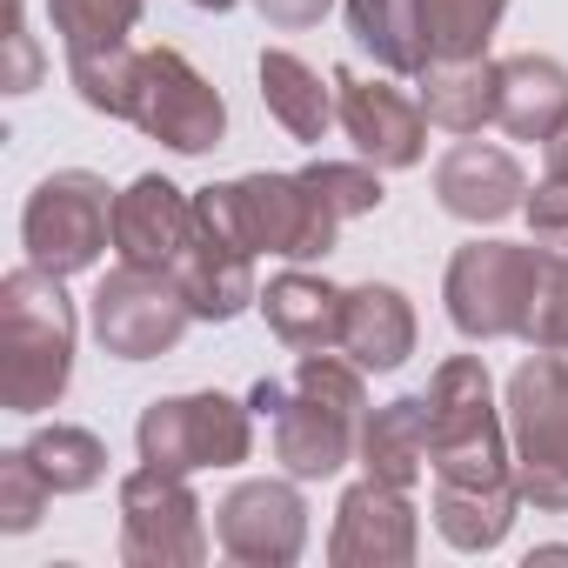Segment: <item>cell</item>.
I'll list each match as a JSON object with an SVG mask.
<instances>
[{"label": "cell", "mask_w": 568, "mask_h": 568, "mask_svg": "<svg viewBox=\"0 0 568 568\" xmlns=\"http://www.w3.org/2000/svg\"><path fill=\"white\" fill-rule=\"evenodd\" d=\"M68 274L14 267L0 281V402L14 415H41L74 382V302Z\"/></svg>", "instance_id": "cell-1"}, {"label": "cell", "mask_w": 568, "mask_h": 568, "mask_svg": "<svg viewBox=\"0 0 568 568\" xmlns=\"http://www.w3.org/2000/svg\"><path fill=\"white\" fill-rule=\"evenodd\" d=\"M194 214L234 247L281 254V261H322L342 234V214L308 187V174H241V181L201 187Z\"/></svg>", "instance_id": "cell-2"}, {"label": "cell", "mask_w": 568, "mask_h": 568, "mask_svg": "<svg viewBox=\"0 0 568 568\" xmlns=\"http://www.w3.org/2000/svg\"><path fill=\"white\" fill-rule=\"evenodd\" d=\"M541 281H548V247L541 241H462L448 274H442V302H448L455 335H468V342H528Z\"/></svg>", "instance_id": "cell-3"}, {"label": "cell", "mask_w": 568, "mask_h": 568, "mask_svg": "<svg viewBox=\"0 0 568 568\" xmlns=\"http://www.w3.org/2000/svg\"><path fill=\"white\" fill-rule=\"evenodd\" d=\"M428 415H435V481H462V488L515 481L508 415L495 408V382L481 355H448L435 368Z\"/></svg>", "instance_id": "cell-4"}, {"label": "cell", "mask_w": 568, "mask_h": 568, "mask_svg": "<svg viewBox=\"0 0 568 568\" xmlns=\"http://www.w3.org/2000/svg\"><path fill=\"white\" fill-rule=\"evenodd\" d=\"M508 448H515V495L521 508L561 515L568 508V362L535 348L508 375Z\"/></svg>", "instance_id": "cell-5"}, {"label": "cell", "mask_w": 568, "mask_h": 568, "mask_svg": "<svg viewBox=\"0 0 568 568\" xmlns=\"http://www.w3.org/2000/svg\"><path fill=\"white\" fill-rule=\"evenodd\" d=\"M21 247L48 274H88L114 247V187L88 168L48 174L21 207Z\"/></svg>", "instance_id": "cell-6"}, {"label": "cell", "mask_w": 568, "mask_h": 568, "mask_svg": "<svg viewBox=\"0 0 568 568\" xmlns=\"http://www.w3.org/2000/svg\"><path fill=\"white\" fill-rule=\"evenodd\" d=\"M134 448L148 468L194 475V468H234L254 448V408L234 395H168L148 402L134 422Z\"/></svg>", "instance_id": "cell-7"}, {"label": "cell", "mask_w": 568, "mask_h": 568, "mask_svg": "<svg viewBox=\"0 0 568 568\" xmlns=\"http://www.w3.org/2000/svg\"><path fill=\"white\" fill-rule=\"evenodd\" d=\"M88 315H94V342L114 362H154L194 328V308L181 295V281L161 274V267H134V261H114L94 281Z\"/></svg>", "instance_id": "cell-8"}, {"label": "cell", "mask_w": 568, "mask_h": 568, "mask_svg": "<svg viewBox=\"0 0 568 568\" xmlns=\"http://www.w3.org/2000/svg\"><path fill=\"white\" fill-rule=\"evenodd\" d=\"M134 128L161 148H174V154H207L227 134V101L181 48H141Z\"/></svg>", "instance_id": "cell-9"}, {"label": "cell", "mask_w": 568, "mask_h": 568, "mask_svg": "<svg viewBox=\"0 0 568 568\" xmlns=\"http://www.w3.org/2000/svg\"><path fill=\"white\" fill-rule=\"evenodd\" d=\"M121 561L134 568H194L207 561V528L187 475L168 468H134L121 475Z\"/></svg>", "instance_id": "cell-10"}, {"label": "cell", "mask_w": 568, "mask_h": 568, "mask_svg": "<svg viewBox=\"0 0 568 568\" xmlns=\"http://www.w3.org/2000/svg\"><path fill=\"white\" fill-rule=\"evenodd\" d=\"M214 541L227 561H247V568H288L302 548H308V501L288 481H234L214 508Z\"/></svg>", "instance_id": "cell-11"}, {"label": "cell", "mask_w": 568, "mask_h": 568, "mask_svg": "<svg viewBox=\"0 0 568 568\" xmlns=\"http://www.w3.org/2000/svg\"><path fill=\"white\" fill-rule=\"evenodd\" d=\"M335 108H342V134L355 141L362 161H375L382 174H402L428 154V114L415 94L388 88V81H368L355 68H335Z\"/></svg>", "instance_id": "cell-12"}, {"label": "cell", "mask_w": 568, "mask_h": 568, "mask_svg": "<svg viewBox=\"0 0 568 568\" xmlns=\"http://www.w3.org/2000/svg\"><path fill=\"white\" fill-rule=\"evenodd\" d=\"M415 548H422V521H415L408 488H388V481L362 475L335 501V535H328L335 568H408Z\"/></svg>", "instance_id": "cell-13"}, {"label": "cell", "mask_w": 568, "mask_h": 568, "mask_svg": "<svg viewBox=\"0 0 568 568\" xmlns=\"http://www.w3.org/2000/svg\"><path fill=\"white\" fill-rule=\"evenodd\" d=\"M435 201H442V214H455V221H468V227H488V221L521 214L528 181H521V161H515L508 148L462 134V141L435 161Z\"/></svg>", "instance_id": "cell-14"}, {"label": "cell", "mask_w": 568, "mask_h": 568, "mask_svg": "<svg viewBox=\"0 0 568 568\" xmlns=\"http://www.w3.org/2000/svg\"><path fill=\"white\" fill-rule=\"evenodd\" d=\"M187 234H194V194H181L168 174H141L114 194V254L121 261L174 274Z\"/></svg>", "instance_id": "cell-15"}, {"label": "cell", "mask_w": 568, "mask_h": 568, "mask_svg": "<svg viewBox=\"0 0 568 568\" xmlns=\"http://www.w3.org/2000/svg\"><path fill=\"white\" fill-rule=\"evenodd\" d=\"M174 281H181L194 322H234V315H247L261 302V288H254V254L234 247L227 234L201 227V214H194V234H187V247L174 261Z\"/></svg>", "instance_id": "cell-16"}, {"label": "cell", "mask_w": 568, "mask_h": 568, "mask_svg": "<svg viewBox=\"0 0 568 568\" xmlns=\"http://www.w3.org/2000/svg\"><path fill=\"white\" fill-rule=\"evenodd\" d=\"M495 128L508 141H555L568 128V68L555 54L495 61Z\"/></svg>", "instance_id": "cell-17"}, {"label": "cell", "mask_w": 568, "mask_h": 568, "mask_svg": "<svg viewBox=\"0 0 568 568\" xmlns=\"http://www.w3.org/2000/svg\"><path fill=\"white\" fill-rule=\"evenodd\" d=\"M355 448H362V422L328 408V402H315V395H302V388L288 395V408L274 415V462L288 468L295 481L342 475L355 462Z\"/></svg>", "instance_id": "cell-18"}, {"label": "cell", "mask_w": 568, "mask_h": 568, "mask_svg": "<svg viewBox=\"0 0 568 568\" xmlns=\"http://www.w3.org/2000/svg\"><path fill=\"white\" fill-rule=\"evenodd\" d=\"M342 308H348V288L308 274V267H288L267 281L261 295V315H267V335L295 355H322V348H342Z\"/></svg>", "instance_id": "cell-19"}, {"label": "cell", "mask_w": 568, "mask_h": 568, "mask_svg": "<svg viewBox=\"0 0 568 568\" xmlns=\"http://www.w3.org/2000/svg\"><path fill=\"white\" fill-rule=\"evenodd\" d=\"M355 462L375 481H388V488H415L435 468V415H428V395H402V402L368 408Z\"/></svg>", "instance_id": "cell-20"}, {"label": "cell", "mask_w": 568, "mask_h": 568, "mask_svg": "<svg viewBox=\"0 0 568 568\" xmlns=\"http://www.w3.org/2000/svg\"><path fill=\"white\" fill-rule=\"evenodd\" d=\"M342 355L362 362L368 375H388L415 355V308L402 288L388 281H362L348 288V308H342Z\"/></svg>", "instance_id": "cell-21"}, {"label": "cell", "mask_w": 568, "mask_h": 568, "mask_svg": "<svg viewBox=\"0 0 568 568\" xmlns=\"http://www.w3.org/2000/svg\"><path fill=\"white\" fill-rule=\"evenodd\" d=\"M261 101H267V114L288 128L295 141H328V128L342 121L335 81L322 88V74L302 54H288V48H267L261 54Z\"/></svg>", "instance_id": "cell-22"}, {"label": "cell", "mask_w": 568, "mask_h": 568, "mask_svg": "<svg viewBox=\"0 0 568 568\" xmlns=\"http://www.w3.org/2000/svg\"><path fill=\"white\" fill-rule=\"evenodd\" d=\"M415 101H422L428 128L481 134L495 121V61L488 54H475V61H428L415 74Z\"/></svg>", "instance_id": "cell-23"}, {"label": "cell", "mask_w": 568, "mask_h": 568, "mask_svg": "<svg viewBox=\"0 0 568 568\" xmlns=\"http://www.w3.org/2000/svg\"><path fill=\"white\" fill-rule=\"evenodd\" d=\"M515 508H521L515 481H501V488L435 481V528H442V541L462 548V555H488V548H501L508 528H515Z\"/></svg>", "instance_id": "cell-24"}, {"label": "cell", "mask_w": 568, "mask_h": 568, "mask_svg": "<svg viewBox=\"0 0 568 568\" xmlns=\"http://www.w3.org/2000/svg\"><path fill=\"white\" fill-rule=\"evenodd\" d=\"M355 41L375 54L388 74H422L428 68V34H422V0H342Z\"/></svg>", "instance_id": "cell-25"}, {"label": "cell", "mask_w": 568, "mask_h": 568, "mask_svg": "<svg viewBox=\"0 0 568 568\" xmlns=\"http://www.w3.org/2000/svg\"><path fill=\"white\" fill-rule=\"evenodd\" d=\"M21 448H28V462L48 475L54 495H88V488H101V475H108V448H101V435H88V428H74V422L34 428Z\"/></svg>", "instance_id": "cell-26"}, {"label": "cell", "mask_w": 568, "mask_h": 568, "mask_svg": "<svg viewBox=\"0 0 568 568\" xmlns=\"http://www.w3.org/2000/svg\"><path fill=\"white\" fill-rule=\"evenodd\" d=\"M68 74H74V94H81L94 114L134 121V88H141V48H134V41L81 48V54H68Z\"/></svg>", "instance_id": "cell-27"}, {"label": "cell", "mask_w": 568, "mask_h": 568, "mask_svg": "<svg viewBox=\"0 0 568 568\" xmlns=\"http://www.w3.org/2000/svg\"><path fill=\"white\" fill-rule=\"evenodd\" d=\"M508 0H422L428 61H475L488 54V34L501 28Z\"/></svg>", "instance_id": "cell-28"}, {"label": "cell", "mask_w": 568, "mask_h": 568, "mask_svg": "<svg viewBox=\"0 0 568 568\" xmlns=\"http://www.w3.org/2000/svg\"><path fill=\"white\" fill-rule=\"evenodd\" d=\"M48 21L68 54L81 48H114L141 28V0H48Z\"/></svg>", "instance_id": "cell-29"}, {"label": "cell", "mask_w": 568, "mask_h": 568, "mask_svg": "<svg viewBox=\"0 0 568 568\" xmlns=\"http://www.w3.org/2000/svg\"><path fill=\"white\" fill-rule=\"evenodd\" d=\"M302 174H308V187H315L342 221H362V214L382 207V168L362 161V154H355V161H308Z\"/></svg>", "instance_id": "cell-30"}, {"label": "cell", "mask_w": 568, "mask_h": 568, "mask_svg": "<svg viewBox=\"0 0 568 568\" xmlns=\"http://www.w3.org/2000/svg\"><path fill=\"white\" fill-rule=\"evenodd\" d=\"M48 501H54V488H48V475L28 462V448H8V455H0V528H8V535H28Z\"/></svg>", "instance_id": "cell-31"}, {"label": "cell", "mask_w": 568, "mask_h": 568, "mask_svg": "<svg viewBox=\"0 0 568 568\" xmlns=\"http://www.w3.org/2000/svg\"><path fill=\"white\" fill-rule=\"evenodd\" d=\"M528 348L568 355V247H548V281H541V302H535Z\"/></svg>", "instance_id": "cell-32"}, {"label": "cell", "mask_w": 568, "mask_h": 568, "mask_svg": "<svg viewBox=\"0 0 568 568\" xmlns=\"http://www.w3.org/2000/svg\"><path fill=\"white\" fill-rule=\"evenodd\" d=\"M521 214H528V234H535L541 247H568V181H561V174L535 181V194L521 201Z\"/></svg>", "instance_id": "cell-33"}, {"label": "cell", "mask_w": 568, "mask_h": 568, "mask_svg": "<svg viewBox=\"0 0 568 568\" xmlns=\"http://www.w3.org/2000/svg\"><path fill=\"white\" fill-rule=\"evenodd\" d=\"M254 8H261V21H274V28H315L328 8H335V0H254Z\"/></svg>", "instance_id": "cell-34"}, {"label": "cell", "mask_w": 568, "mask_h": 568, "mask_svg": "<svg viewBox=\"0 0 568 568\" xmlns=\"http://www.w3.org/2000/svg\"><path fill=\"white\" fill-rule=\"evenodd\" d=\"M288 395H295V375H261V382H254V395H247V408L274 422L281 408H288Z\"/></svg>", "instance_id": "cell-35"}, {"label": "cell", "mask_w": 568, "mask_h": 568, "mask_svg": "<svg viewBox=\"0 0 568 568\" xmlns=\"http://www.w3.org/2000/svg\"><path fill=\"white\" fill-rule=\"evenodd\" d=\"M548 174H561V181H568V128L548 141Z\"/></svg>", "instance_id": "cell-36"}, {"label": "cell", "mask_w": 568, "mask_h": 568, "mask_svg": "<svg viewBox=\"0 0 568 568\" xmlns=\"http://www.w3.org/2000/svg\"><path fill=\"white\" fill-rule=\"evenodd\" d=\"M194 8H201V14H227V8H234V0H194Z\"/></svg>", "instance_id": "cell-37"}, {"label": "cell", "mask_w": 568, "mask_h": 568, "mask_svg": "<svg viewBox=\"0 0 568 568\" xmlns=\"http://www.w3.org/2000/svg\"><path fill=\"white\" fill-rule=\"evenodd\" d=\"M561 362H568V355H561Z\"/></svg>", "instance_id": "cell-38"}]
</instances>
